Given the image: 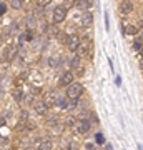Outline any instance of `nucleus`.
Listing matches in <instances>:
<instances>
[{"label":"nucleus","instance_id":"nucleus-26","mask_svg":"<svg viewBox=\"0 0 143 150\" xmlns=\"http://www.w3.org/2000/svg\"><path fill=\"white\" fill-rule=\"evenodd\" d=\"M78 149V145L77 144H70V150H77Z\"/></svg>","mask_w":143,"mask_h":150},{"label":"nucleus","instance_id":"nucleus-12","mask_svg":"<svg viewBox=\"0 0 143 150\" xmlns=\"http://www.w3.org/2000/svg\"><path fill=\"white\" fill-rule=\"evenodd\" d=\"M35 25H37V18H35V15H28L27 17V28H28V30H33Z\"/></svg>","mask_w":143,"mask_h":150},{"label":"nucleus","instance_id":"nucleus-21","mask_svg":"<svg viewBox=\"0 0 143 150\" xmlns=\"http://www.w3.org/2000/svg\"><path fill=\"white\" fill-rule=\"evenodd\" d=\"M50 2H52V0H35V4H37L38 7H47Z\"/></svg>","mask_w":143,"mask_h":150},{"label":"nucleus","instance_id":"nucleus-23","mask_svg":"<svg viewBox=\"0 0 143 150\" xmlns=\"http://www.w3.org/2000/svg\"><path fill=\"white\" fill-rule=\"evenodd\" d=\"M63 5L67 7V8H70V7H75V5H77V2H75V0H65Z\"/></svg>","mask_w":143,"mask_h":150},{"label":"nucleus","instance_id":"nucleus-10","mask_svg":"<svg viewBox=\"0 0 143 150\" xmlns=\"http://www.w3.org/2000/svg\"><path fill=\"white\" fill-rule=\"evenodd\" d=\"M92 23H93V17H92V13L88 12V13H85V15L82 17V27H90Z\"/></svg>","mask_w":143,"mask_h":150},{"label":"nucleus","instance_id":"nucleus-14","mask_svg":"<svg viewBox=\"0 0 143 150\" xmlns=\"http://www.w3.org/2000/svg\"><path fill=\"white\" fill-rule=\"evenodd\" d=\"M137 30H138V28L133 27V25H127V27L123 25V33H125V35H135Z\"/></svg>","mask_w":143,"mask_h":150},{"label":"nucleus","instance_id":"nucleus-4","mask_svg":"<svg viewBox=\"0 0 143 150\" xmlns=\"http://www.w3.org/2000/svg\"><path fill=\"white\" fill-rule=\"evenodd\" d=\"M73 77H75L73 72H65V74L60 77L58 85H60V87H68V85H72V83H73Z\"/></svg>","mask_w":143,"mask_h":150},{"label":"nucleus","instance_id":"nucleus-28","mask_svg":"<svg viewBox=\"0 0 143 150\" xmlns=\"http://www.w3.org/2000/svg\"><path fill=\"white\" fill-rule=\"evenodd\" d=\"M140 69L143 70V60H142V62H140Z\"/></svg>","mask_w":143,"mask_h":150},{"label":"nucleus","instance_id":"nucleus-5","mask_svg":"<svg viewBox=\"0 0 143 150\" xmlns=\"http://www.w3.org/2000/svg\"><path fill=\"white\" fill-rule=\"evenodd\" d=\"M17 52H18V50H17L15 45H8V47L5 48V52H4V59H5L7 62H12V60L17 57Z\"/></svg>","mask_w":143,"mask_h":150},{"label":"nucleus","instance_id":"nucleus-17","mask_svg":"<svg viewBox=\"0 0 143 150\" xmlns=\"http://www.w3.org/2000/svg\"><path fill=\"white\" fill-rule=\"evenodd\" d=\"M57 107H60V108L67 107V100H65L63 97H58V98H57Z\"/></svg>","mask_w":143,"mask_h":150},{"label":"nucleus","instance_id":"nucleus-30","mask_svg":"<svg viewBox=\"0 0 143 150\" xmlns=\"http://www.w3.org/2000/svg\"><path fill=\"white\" fill-rule=\"evenodd\" d=\"M140 150H143V145H140Z\"/></svg>","mask_w":143,"mask_h":150},{"label":"nucleus","instance_id":"nucleus-13","mask_svg":"<svg viewBox=\"0 0 143 150\" xmlns=\"http://www.w3.org/2000/svg\"><path fill=\"white\" fill-rule=\"evenodd\" d=\"M77 52H78L80 57H87V55H90L92 47H90V45H83V47H80L78 50H77Z\"/></svg>","mask_w":143,"mask_h":150},{"label":"nucleus","instance_id":"nucleus-9","mask_svg":"<svg viewBox=\"0 0 143 150\" xmlns=\"http://www.w3.org/2000/svg\"><path fill=\"white\" fill-rule=\"evenodd\" d=\"M35 112L38 113V115H47V108H48V105L45 102H35Z\"/></svg>","mask_w":143,"mask_h":150},{"label":"nucleus","instance_id":"nucleus-25","mask_svg":"<svg viewBox=\"0 0 143 150\" xmlns=\"http://www.w3.org/2000/svg\"><path fill=\"white\" fill-rule=\"evenodd\" d=\"M83 2H85V5H87V8H90L93 5V0H83Z\"/></svg>","mask_w":143,"mask_h":150},{"label":"nucleus","instance_id":"nucleus-7","mask_svg":"<svg viewBox=\"0 0 143 150\" xmlns=\"http://www.w3.org/2000/svg\"><path fill=\"white\" fill-rule=\"evenodd\" d=\"M45 33L48 37H58L60 32H58V27L57 23H50V25H45Z\"/></svg>","mask_w":143,"mask_h":150},{"label":"nucleus","instance_id":"nucleus-11","mask_svg":"<svg viewBox=\"0 0 143 150\" xmlns=\"http://www.w3.org/2000/svg\"><path fill=\"white\" fill-rule=\"evenodd\" d=\"M77 129H78L80 134H87V132L90 130V123H88V122H85V120H82V122L77 123Z\"/></svg>","mask_w":143,"mask_h":150},{"label":"nucleus","instance_id":"nucleus-16","mask_svg":"<svg viewBox=\"0 0 143 150\" xmlns=\"http://www.w3.org/2000/svg\"><path fill=\"white\" fill-rule=\"evenodd\" d=\"M77 118L73 117V115H68V117H67V125H68V127H73V125H77Z\"/></svg>","mask_w":143,"mask_h":150},{"label":"nucleus","instance_id":"nucleus-22","mask_svg":"<svg viewBox=\"0 0 143 150\" xmlns=\"http://www.w3.org/2000/svg\"><path fill=\"white\" fill-rule=\"evenodd\" d=\"M70 67L72 69H77L78 67V57H73V59L70 60Z\"/></svg>","mask_w":143,"mask_h":150},{"label":"nucleus","instance_id":"nucleus-27","mask_svg":"<svg viewBox=\"0 0 143 150\" xmlns=\"http://www.w3.org/2000/svg\"><path fill=\"white\" fill-rule=\"evenodd\" d=\"M138 27H140V28H143V20H140V23H138Z\"/></svg>","mask_w":143,"mask_h":150},{"label":"nucleus","instance_id":"nucleus-29","mask_svg":"<svg viewBox=\"0 0 143 150\" xmlns=\"http://www.w3.org/2000/svg\"><path fill=\"white\" fill-rule=\"evenodd\" d=\"M140 54L143 55V45H142V47H140Z\"/></svg>","mask_w":143,"mask_h":150},{"label":"nucleus","instance_id":"nucleus-3","mask_svg":"<svg viewBox=\"0 0 143 150\" xmlns=\"http://www.w3.org/2000/svg\"><path fill=\"white\" fill-rule=\"evenodd\" d=\"M67 48L70 52H77L80 48V37L78 35H68V40H67Z\"/></svg>","mask_w":143,"mask_h":150},{"label":"nucleus","instance_id":"nucleus-8","mask_svg":"<svg viewBox=\"0 0 143 150\" xmlns=\"http://www.w3.org/2000/svg\"><path fill=\"white\" fill-rule=\"evenodd\" d=\"M120 12H122L123 15H125V13H130V12L133 10V4L132 2H128V0H123V2H120Z\"/></svg>","mask_w":143,"mask_h":150},{"label":"nucleus","instance_id":"nucleus-2","mask_svg":"<svg viewBox=\"0 0 143 150\" xmlns=\"http://www.w3.org/2000/svg\"><path fill=\"white\" fill-rule=\"evenodd\" d=\"M67 7L65 5H58V7H55V10H53V23H62V22L65 20V17H67Z\"/></svg>","mask_w":143,"mask_h":150},{"label":"nucleus","instance_id":"nucleus-18","mask_svg":"<svg viewBox=\"0 0 143 150\" xmlns=\"http://www.w3.org/2000/svg\"><path fill=\"white\" fill-rule=\"evenodd\" d=\"M10 7L15 8V10H18V8L22 7V0H10Z\"/></svg>","mask_w":143,"mask_h":150},{"label":"nucleus","instance_id":"nucleus-19","mask_svg":"<svg viewBox=\"0 0 143 150\" xmlns=\"http://www.w3.org/2000/svg\"><path fill=\"white\" fill-rule=\"evenodd\" d=\"M57 122H58V117H57V115H52V117L47 118V123H48V125H57Z\"/></svg>","mask_w":143,"mask_h":150},{"label":"nucleus","instance_id":"nucleus-1","mask_svg":"<svg viewBox=\"0 0 143 150\" xmlns=\"http://www.w3.org/2000/svg\"><path fill=\"white\" fill-rule=\"evenodd\" d=\"M82 93H83V87L80 85V83H72L67 88V97H68L70 100H77Z\"/></svg>","mask_w":143,"mask_h":150},{"label":"nucleus","instance_id":"nucleus-24","mask_svg":"<svg viewBox=\"0 0 143 150\" xmlns=\"http://www.w3.org/2000/svg\"><path fill=\"white\" fill-rule=\"evenodd\" d=\"M95 139H97V144H105V139H103V135H101V134H97V137H95Z\"/></svg>","mask_w":143,"mask_h":150},{"label":"nucleus","instance_id":"nucleus-15","mask_svg":"<svg viewBox=\"0 0 143 150\" xmlns=\"http://www.w3.org/2000/svg\"><path fill=\"white\" fill-rule=\"evenodd\" d=\"M52 149V144L48 142V140H43V142H40V145H38V150H50Z\"/></svg>","mask_w":143,"mask_h":150},{"label":"nucleus","instance_id":"nucleus-20","mask_svg":"<svg viewBox=\"0 0 143 150\" xmlns=\"http://www.w3.org/2000/svg\"><path fill=\"white\" fill-rule=\"evenodd\" d=\"M13 98L20 102V98H22V88H13Z\"/></svg>","mask_w":143,"mask_h":150},{"label":"nucleus","instance_id":"nucleus-6","mask_svg":"<svg viewBox=\"0 0 143 150\" xmlns=\"http://www.w3.org/2000/svg\"><path fill=\"white\" fill-rule=\"evenodd\" d=\"M57 98H58L57 92H55V90H50V92H47V95H45V98H43V102L47 103L48 107H50V105H57Z\"/></svg>","mask_w":143,"mask_h":150}]
</instances>
